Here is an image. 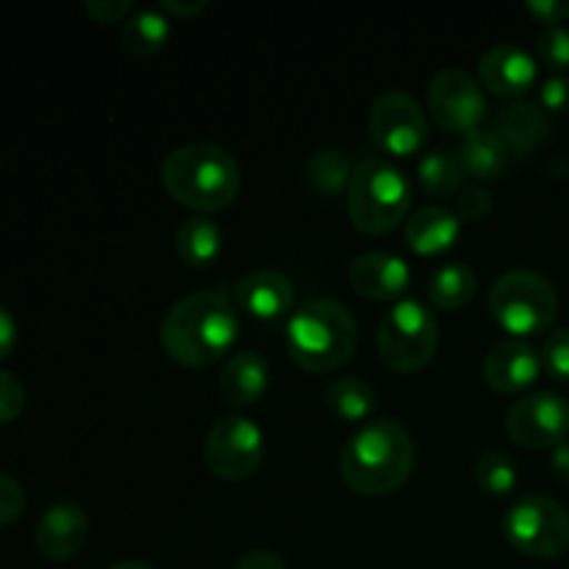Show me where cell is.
Segmentation results:
<instances>
[{"instance_id":"6da1fadb","label":"cell","mask_w":569,"mask_h":569,"mask_svg":"<svg viewBox=\"0 0 569 569\" xmlns=\"http://www.w3.org/2000/svg\"><path fill=\"white\" fill-rule=\"evenodd\" d=\"M239 337V311L226 289L187 295L167 311L161 345L183 367H211L228 356Z\"/></svg>"},{"instance_id":"7a4b0ae2","label":"cell","mask_w":569,"mask_h":569,"mask_svg":"<svg viewBox=\"0 0 569 569\" xmlns=\"http://www.w3.org/2000/svg\"><path fill=\"white\" fill-rule=\"evenodd\" d=\"M415 459V439L406 431L403 422L381 417V420L365 422L345 442L339 472L356 495L381 498L409 481Z\"/></svg>"},{"instance_id":"3957f363","label":"cell","mask_w":569,"mask_h":569,"mask_svg":"<svg viewBox=\"0 0 569 569\" xmlns=\"http://www.w3.org/2000/svg\"><path fill=\"white\" fill-rule=\"evenodd\" d=\"M161 183L187 209L214 214L239 198L242 172L237 159L220 144L192 142L176 148L161 164Z\"/></svg>"},{"instance_id":"277c9868","label":"cell","mask_w":569,"mask_h":569,"mask_svg":"<svg viewBox=\"0 0 569 569\" xmlns=\"http://www.w3.org/2000/svg\"><path fill=\"white\" fill-rule=\"evenodd\" d=\"M359 345L353 311L331 298L306 300L287 320V350L306 372H331L348 365Z\"/></svg>"},{"instance_id":"5b68a950","label":"cell","mask_w":569,"mask_h":569,"mask_svg":"<svg viewBox=\"0 0 569 569\" xmlns=\"http://www.w3.org/2000/svg\"><path fill=\"white\" fill-rule=\"evenodd\" d=\"M411 181L387 159H361L348 187V217L356 231L381 237L406 222L411 211Z\"/></svg>"},{"instance_id":"8992f818","label":"cell","mask_w":569,"mask_h":569,"mask_svg":"<svg viewBox=\"0 0 569 569\" xmlns=\"http://www.w3.org/2000/svg\"><path fill=\"white\" fill-rule=\"evenodd\" d=\"M489 311L515 339L545 333L559 315V292L542 272L515 267L506 270L489 292Z\"/></svg>"},{"instance_id":"52a82bcc","label":"cell","mask_w":569,"mask_h":569,"mask_svg":"<svg viewBox=\"0 0 569 569\" xmlns=\"http://www.w3.org/2000/svg\"><path fill=\"white\" fill-rule=\"evenodd\" d=\"M378 356L398 372H417L437 356V315L422 300H398L378 322Z\"/></svg>"},{"instance_id":"ba28073f","label":"cell","mask_w":569,"mask_h":569,"mask_svg":"<svg viewBox=\"0 0 569 569\" xmlns=\"http://www.w3.org/2000/svg\"><path fill=\"white\" fill-rule=\"evenodd\" d=\"M503 533L522 556L559 559L569 550V515L553 498L526 495L506 511Z\"/></svg>"},{"instance_id":"9c48e42d","label":"cell","mask_w":569,"mask_h":569,"mask_svg":"<svg viewBox=\"0 0 569 569\" xmlns=\"http://www.w3.org/2000/svg\"><path fill=\"white\" fill-rule=\"evenodd\" d=\"M264 431L244 415H226L214 420L203 445V459L211 476L220 481H244L259 472L264 461Z\"/></svg>"},{"instance_id":"30bf717a","label":"cell","mask_w":569,"mask_h":569,"mask_svg":"<svg viewBox=\"0 0 569 569\" xmlns=\"http://www.w3.org/2000/svg\"><path fill=\"white\" fill-rule=\"evenodd\" d=\"M428 109L445 131L467 137L487 120L489 103L476 76L461 67H448L439 70L428 87Z\"/></svg>"},{"instance_id":"8fae6325","label":"cell","mask_w":569,"mask_h":569,"mask_svg":"<svg viewBox=\"0 0 569 569\" xmlns=\"http://www.w3.org/2000/svg\"><path fill=\"white\" fill-rule=\"evenodd\" d=\"M370 137L392 156H415L428 139V117L409 92L389 89L370 106L367 117Z\"/></svg>"},{"instance_id":"7c38bea8","label":"cell","mask_w":569,"mask_h":569,"mask_svg":"<svg viewBox=\"0 0 569 569\" xmlns=\"http://www.w3.org/2000/svg\"><path fill=\"white\" fill-rule=\"evenodd\" d=\"M506 433L528 450H553L569 433V400L553 392H531L506 411Z\"/></svg>"},{"instance_id":"4fadbf2b","label":"cell","mask_w":569,"mask_h":569,"mask_svg":"<svg viewBox=\"0 0 569 569\" xmlns=\"http://www.w3.org/2000/svg\"><path fill=\"white\" fill-rule=\"evenodd\" d=\"M537 59L515 42H498L478 59V81L498 98L520 100L537 83Z\"/></svg>"},{"instance_id":"5bb4252c","label":"cell","mask_w":569,"mask_h":569,"mask_svg":"<svg viewBox=\"0 0 569 569\" xmlns=\"http://www.w3.org/2000/svg\"><path fill=\"white\" fill-rule=\"evenodd\" d=\"M89 539V517L83 506L72 500H61L44 509L39 517L33 542L37 550L50 561H70L83 550Z\"/></svg>"},{"instance_id":"9a60e30c","label":"cell","mask_w":569,"mask_h":569,"mask_svg":"<svg viewBox=\"0 0 569 569\" xmlns=\"http://www.w3.org/2000/svg\"><path fill=\"white\" fill-rule=\"evenodd\" d=\"M542 372V353L528 339H500L483 356V378L495 392H522Z\"/></svg>"},{"instance_id":"2e32d148","label":"cell","mask_w":569,"mask_h":569,"mask_svg":"<svg viewBox=\"0 0 569 569\" xmlns=\"http://www.w3.org/2000/svg\"><path fill=\"white\" fill-rule=\"evenodd\" d=\"M233 298L244 315L261 322H272L292 311L295 283L292 278H287V272L261 267V270H250L239 278L233 287Z\"/></svg>"},{"instance_id":"e0dca14e","label":"cell","mask_w":569,"mask_h":569,"mask_svg":"<svg viewBox=\"0 0 569 569\" xmlns=\"http://www.w3.org/2000/svg\"><path fill=\"white\" fill-rule=\"evenodd\" d=\"M350 287L367 300H398L409 289L411 270L406 259L389 250H367L350 264Z\"/></svg>"},{"instance_id":"ac0fdd59","label":"cell","mask_w":569,"mask_h":569,"mask_svg":"<svg viewBox=\"0 0 569 569\" xmlns=\"http://www.w3.org/2000/svg\"><path fill=\"white\" fill-rule=\"evenodd\" d=\"M492 131L509 148V153L528 156L548 142L553 126H550V114L542 106L517 100V103L498 109V114L492 117Z\"/></svg>"},{"instance_id":"d6986e66","label":"cell","mask_w":569,"mask_h":569,"mask_svg":"<svg viewBox=\"0 0 569 569\" xmlns=\"http://www.w3.org/2000/svg\"><path fill=\"white\" fill-rule=\"evenodd\" d=\"M270 389V365L256 350H239V353L228 356L220 372V392L226 403L244 409L264 398Z\"/></svg>"},{"instance_id":"ffe728a7","label":"cell","mask_w":569,"mask_h":569,"mask_svg":"<svg viewBox=\"0 0 569 569\" xmlns=\"http://www.w3.org/2000/svg\"><path fill=\"white\" fill-rule=\"evenodd\" d=\"M461 233V220L456 211L445 206H420L415 214L406 220V242L420 256H439L456 244Z\"/></svg>"},{"instance_id":"44dd1931","label":"cell","mask_w":569,"mask_h":569,"mask_svg":"<svg viewBox=\"0 0 569 569\" xmlns=\"http://www.w3.org/2000/svg\"><path fill=\"white\" fill-rule=\"evenodd\" d=\"M456 159H459L465 178H472V183H489L498 181L509 167V148L500 142L495 131H470L461 144L456 148Z\"/></svg>"},{"instance_id":"7402d4cb","label":"cell","mask_w":569,"mask_h":569,"mask_svg":"<svg viewBox=\"0 0 569 569\" xmlns=\"http://www.w3.org/2000/svg\"><path fill=\"white\" fill-rule=\"evenodd\" d=\"M222 228L209 214H194L178 226L176 253L189 267H209L222 253Z\"/></svg>"},{"instance_id":"603a6c76","label":"cell","mask_w":569,"mask_h":569,"mask_svg":"<svg viewBox=\"0 0 569 569\" xmlns=\"http://www.w3.org/2000/svg\"><path fill=\"white\" fill-rule=\"evenodd\" d=\"M326 409L342 422H370L378 409V392L356 376H339L322 392Z\"/></svg>"},{"instance_id":"cb8c5ba5","label":"cell","mask_w":569,"mask_h":569,"mask_svg":"<svg viewBox=\"0 0 569 569\" xmlns=\"http://www.w3.org/2000/svg\"><path fill=\"white\" fill-rule=\"evenodd\" d=\"M170 17L161 9H139L122 22V48L131 56H139V59H148V56H156L167 42H170Z\"/></svg>"},{"instance_id":"d4e9b609","label":"cell","mask_w":569,"mask_h":569,"mask_svg":"<svg viewBox=\"0 0 569 569\" xmlns=\"http://www.w3.org/2000/svg\"><path fill=\"white\" fill-rule=\"evenodd\" d=\"M478 278L472 272L470 264H461V261H450L442 264L428 281V298L437 309L442 311H456L461 306L470 303L476 298Z\"/></svg>"},{"instance_id":"484cf974","label":"cell","mask_w":569,"mask_h":569,"mask_svg":"<svg viewBox=\"0 0 569 569\" xmlns=\"http://www.w3.org/2000/svg\"><path fill=\"white\" fill-rule=\"evenodd\" d=\"M356 164L350 156L339 148H322L306 164V181L317 189L320 194H348L350 178H353Z\"/></svg>"},{"instance_id":"4316f807","label":"cell","mask_w":569,"mask_h":569,"mask_svg":"<svg viewBox=\"0 0 569 569\" xmlns=\"http://www.w3.org/2000/svg\"><path fill=\"white\" fill-rule=\"evenodd\" d=\"M417 178H420V187L426 189L431 198H448V194L461 189L465 172H461L456 153H448V150H431V153L422 156L420 164H417Z\"/></svg>"},{"instance_id":"83f0119b","label":"cell","mask_w":569,"mask_h":569,"mask_svg":"<svg viewBox=\"0 0 569 569\" xmlns=\"http://www.w3.org/2000/svg\"><path fill=\"white\" fill-rule=\"evenodd\" d=\"M478 487L495 498H506L517 489V467L506 450H487L476 461Z\"/></svg>"},{"instance_id":"f1b7e54d","label":"cell","mask_w":569,"mask_h":569,"mask_svg":"<svg viewBox=\"0 0 569 569\" xmlns=\"http://www.w3.org/2000/svg\"><path fill=\"white\" fill-rule=\"evenodd\" d=\"M537 56L550 70L567 72L569 70V28L550 26L537 37Z\"/></svg>"},{"instance_id":"f546056e","label":"cell","mask_w":569,"mask_h":569,"mask_svg":"<svg viewBox=\"0 0 569 569\" xmlns=\"http://www.w3.org/2000/svg\"><path fill=\"white\" fill-rule=\"evenodd\" d=\"M542 370L556 381L569 383V328H556L542 345Z\"/></svg>"},{"instance_id":"4dcf8cb0","label":"cell","mask_w":569,"mask_h":569,"mask_svg":"<svg viewBox=\"0 0 569 569\" xmlns=\"http://www.w3.org/2000/svg\"><path fill=\"white\" fill-rule=\"evenodd\" d=\"M492 192L483 183H467L456 194V217L461 222H478L492 211Z\"/></svg>"},{"instance_id":"1f68e13d","label":"cell","mask_w":569,"mask_h":569,"mask_svg":"<svg viewBox=\"0 0 569 569\" xmlns=\"http://www.w3.org/2000/svg\"><path fill=\"white\" fill-rule=\"evenodd\" d=\"M26 489L17 478H11L9 472H0V528L11 526L22 517L26 511Z\"/></svg>"},{"instance_id":"d6a6232c","label":"cell","mask_w":569,"mask_h":569,"mask_svg":"<svg viewBox=\"0 0 569 569\" xmlns=\"http://www.w3.org/2000/svg\"><path fill=\"white\" fill-rule=\"evenodd\" d=\"M26 409V387L11 372L0 370V426H9Z\"/></svg>"},{"instance_id":"836d02e7","label":"cell","mask_w":569,"mask_h":569,"mask_svg":"<svg viewBox=\"0 0 569 569\" xmlns=\"http://www.w3.org/2000/svg\"><path fill=\"white\" fill-rule=\"evenodd\" d=\"M539 106L548 114H569V72H556L539 89Z\"/></svg>"},{"instance_id":"e575fe53","label":"cell","mask_w":569,"mask_h":569,"mask_svg":"<svg viewBox=\"0 0 569 569\" xmlns=\"http://www.w3.org/2000/svg\"><path fill=\"white\" fill-rule=\"evenodd\" d=\"M83 11L98 22H117L133 14V0H87Z\"/></svg>"},{"instance_id":"d590c367","label":"cell","mask_w":569,"mask_h":569,"mask_svg":"<svg viewBox=\"0 0 569 569\" xmlns=\"http://www.w3.org/2000/svg\"><path fill=\"white\" fill-rule=\"evenodd\" d=\"M528 14L537 17L539 22H545V28L559 26L569 17V0H528L526 3Z\"/></svg>"},{"instance_id":"8d00e7d4","label":"cell","mask_w":569,"mask_h":569,"mask_svg":"<svg viewBox=\"0 0 569 569\" xmlns=\"http://www.w3.org/2000/svg\"><path fill=\"white\" fill-rule=\"evenodd\" d=\"M233 569H289V567L287 561H283L278 553H272V550H250V553H244L242 559L237 561V567Z\"/></svg>"},{"instance_id":"74e56055","label":"cell","mask_w":569,"mask_h":569,"mask_svg":"<svg viewBox=\"0 0 569 569\" xmlns=\"http://www.w3.org/2000/svg\"><path fill=\"white\" fill-rule=\"evenodd\" d=\"M159 9L164 11V14L178 17V20H189V17H194V14H200V11L209 9V0H164Z\"/></svg>"},{"instance_id":"f35d334b","label":"cell","mask_w":569,"mask_h":569,"mask_svg":"<svg viewBox=\"0 0 569 569\" xmlns=\"http://www.w3.org/2000/svg\"><path fill=\"white\" fill-rule=\"evenodd\" d=\"M17 345V322L6 306H0V361L14 350Z\"/></svg>"},{"instance_id":"ab89813d","label":"cell","mask_w":569,"mask_h":569,"mask_svg":"<svg viewBox=\"0 0 569 569\" xmlns=\"http://www.w3.org/2000/svg\"><path fill=\"white\" fill-rule=\"evenodd\" d=\"M550 470H553V476L559 481L569 483V439L550 450Z\"/></svg>"},{"instance_id":"60d3db41","label":"cell","mask_w":569,"mask_h":569,"mask_svg":"<svg viewBox=\"0 0 569 569\" xmlns=\"http://www.w3.org/2000/svg\"><path fill=\"white\" fill-rule=\"evenodd\" d=\"M106 569H156V567L139 559H122V561H114V565H109Z\"/></svg>"}]
</instances>
